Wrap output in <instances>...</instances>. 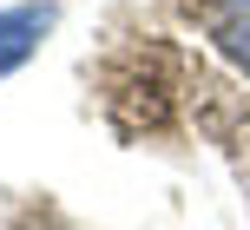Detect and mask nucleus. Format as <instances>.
Listing matches in <instances>:
<instances>
[{
	"mask_svg": "<svg viewBox=\"0 0 250 230\" xmlns=\"http://www.w3.org/2000/svg\"><path fill=\"white\" fill-rule=\"evenodd\" d=\"M224 7H230V0H224Z\"/></svg>",
	"mask_w": 250,
	"mask_h": 230,
	"instance_id": "f03ea898",
	"label": "nucleus"
},
{
	"mask_svg": "<svg viewBox=\"0 0 250 230\" xmlns=\"http://www.w3.org/2000/svg\"><path fill=\"white\" fill-rule=\"evenodd\" d=\"M53 20H60V7H53V0H20V7H0V79L20 73V66L40 53V39L53 33Z\"/></svg>",
	"mask_w": 250,
	"mask_h": 230,
	"instance_id": "f257e3e1",
	"label": "nucleus"
}]
</instances>
